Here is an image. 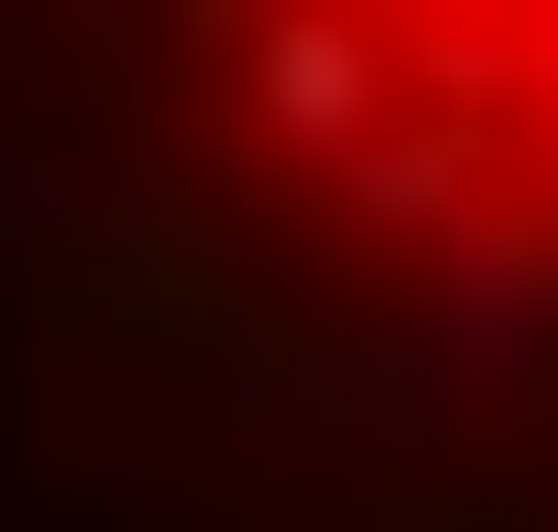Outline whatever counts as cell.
Segmentation results:
<instances>
[{
	"label": "cell",
	"mask_w": 558,
	"mask_h": 532,
	"mask_svg": "<svg viewBox=\"0 0 558 532\" xmlns=\"http://www.w3.org/2000/svg\"><path fill=\"white\" fill-rule=\"evenodd\" d=\"M0 532H558V0H0Z\"/></svg>",
	"instance_id": "6da1fadb"
}]
</instances>
